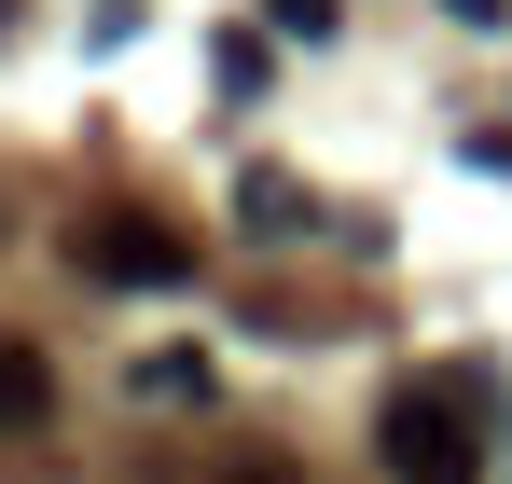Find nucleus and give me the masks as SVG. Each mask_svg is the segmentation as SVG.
<instances>
[{
    "label": "nucleus",
    "mask_w": 512,
    "mask_h": 484,
    "mask_svg": "<svg viewBox=\"0 0 512 484\" xmlns=\"http://www.w3.org/2000/svg\"><path fill=\"white\" fill-rule=\"evenodd\" d=\"M277 28H305V42H319V28H333V0H277Z\"/></svg>",
    "instance_id": "nucleus-5"
},
{
    "label": "nucleus",
    "mask_w": 512,
    "mask_h": 484,
    "mask_svg": "<svg viewBox=\"0 0 512 484\" xmlns=\"http://www.w3.org/2000/svg\"><path fill=\"white\" fill-rule=\"evenodd\" d=\"M222 484H277V471H263V457H236V471H222Z\"/></svg>",
    "instance_id": "nucleus-7"
},
{
    "label": "nucleus",
    "mask_w": 512,
    "mask_h": 484,
    "mask_svg": "<svg viewBox=\"0 0 512 484\" xmlns=\"http://www.w3.org/2000/svg\"><path fill=\"white\" fill-rule=\"evenodd\" d=\"M374 457L402 484H485V415H471V388H402V402L374 415Z\"/></svg>",
    "instance_id": "nucleus-1"
},
{
    "label": "nucleus",
    "mask_w": 512,
    "mask_h": 484,
    "mask_svg": "<svg viewBox=\"0 0 512 484\" xmlns=\"http://www.w3.org/2000/svg\"><path fill=\"white\" fill-rule=\"evenodd\" d=\"M443 14H457V28H499V14H512V0H443Z\"/></svg>",
    "instance_id": "nucleus-6"
},
{
    "label": "nucleus",
    "mask_w": 512,
    "mask_h": 484,
    "mask_svg": "<svg viewBox=\"0 0 512 484\" xmlns=\"http://www.w3.org/2000/svg\"><path fill=\"white\" fill-rule=\"evenodd\" d=\"M70 263L111 277V291H167V277H194V236H180V222H139V208H111V222L70 236Z\"/></svg>",
    "instance_id": "nucleus-2"
},
{
    "label": "nucleus",
    "mask_w": 512,
    "mask_h": 484,
    "mask_svg": "<svg viewBox=\"0 0 512 484\" xmlns=\"http://www.w3.org/2000/svg\"><path fill=\"white\" fill-rule=\"evenodd\" d=\"M236 208H250L263 236H291V222H305V180H291V166H250V180H236Z\"/></svg>",
    "instance_id": "nucleus-4"
},
{
    "label": "nucleus",
    "mask_w": 512,
    "mask_h": 484,
    "mask_svg": "<svg viewBox=\"0 0 512 484\" xmlns=\"http://www.w3.org/2000/svg\"><path fill=\"white\" fill-rule=\"evenodd\" d=\"M0 429H14V443L56 429V360H42L28 332H0Z\"/></svg>",
    "instance_id": "nucleus-3"
}]
</instances>
